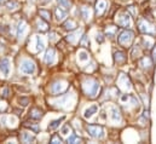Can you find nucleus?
<instances>
[{"mask_svg":"<svg viewBox=\"0 0 156 144\" xmlns=\"http://www.w3.org/2000/svg\"><path fill=\"white\" fill-rule=\"evenodd\" d=\"M84 91H85L86 96L90 98L97 97L98 91H99V82L93 80V79H88L87 82L84 84Z\"/></svg>","mask_w":156,"mask_h":144,"instance_id":"obj_1","label":"nucleus"},{"mask_svg":"<svg viewBox=\"0 0 156 144\" xmlns=\"http://www.w3.org/2000/svg\"><path fill=\"white\" fill-rule=\"evenodd\" d=\"M35 63L30 60H22L21 64H20V72L23 73V74H27V75H32L35 73Z\"/></svg>","mask_w":156,"mask_h":144,"instance_id":"obj_2","label":"nucleus"},{"mask_svg":"<svg viewBox=\"0 0 156 144\" xmlns=\"http://www.w3.org/2000/svg\"><path fill=\"white\" fill-rule=\"evenodd\" d=\"M68 87H69L68 82H66V81H63V80H58V81H56V82L52 84V86H51V92L54 93V94H62V93H64V92L68 90Z\"/></svg>","mask_w":156,"mask_h":144,"instance_id":"obj_3","label":"nucleus"},{"mask_svg":"<svg viewBox=\"0 0 156 144\" xmlns=\"http://www.w3.org/2000/svg\"><path fill=\"white\" fill-rule=\"evenodd\" d=\"M87 132L90 133L91 137L93 138H103L104 137V128L102 126H98V125H87Z\"/></svg>","mask_w":156,"mask_h":144,"instance_id":"obj_4","label":"nucleus"},{"mask_svg":"<svg viewBox=\"0 0 156 144\" xmlns=\"http://www.w3.org/2000/svg\"><path fill=\"white\" fill-rule=\"evenodd\" d=\"M133 32L131 30H124L122 33H120L119 38H118V41L120 45H124V46H127V45H131L132 40H133Z\"/></svg>","mask_w":156,"mask_h":144,"instance_id":"obj_5","label":"nucleus"},{"mask_svg":"<svg viewBox=\"0 0 156 144\" xmlns=\"http://www.w3.org/2000/svg\"><path fill=\"white\" fill-rule=\"evenodd\" d=\"M11 72V62L8 58H3L0 61V74L4 78H8Z\"/></svg>","mask_w":156,"mask_h":144,"instance_id":"obj_6","label":"nucleus"},{"mask_svg":"<svg viewBox=\"0 0 156 144\" xmlns=\"http://www.w3.org/2000/svg\"><path fill=\"white\" fill-rule=\"evenodd\" d=\"M44 61L46 64L51 66L54 64L55 61H56V52H55V49H52V47H50V49H47L46 54H45V57H44Z\"/></svg>","mask_w":156,"mask_h":144,"instance_id":"obj_7","label":"nucleus"},{"mask_svg":"<svg viewBox=\"0 0 156 144\" xmlns=\"http://www.w3.org/2000/svg\"><path fill=\"white\" fill-rule=\"evenodd\" d=\"M118 24L124 27V28H130L131 27V20H130V16L128 14H122L119 16V18L116 20Z\"/></svg>","mask_w":156,"mask_h":144,"instance_id":"obj_8","label":"nucleus"},{"mask_svg":"<svg viewBox=\"0 0 156 144\" xmlns=\"http://www.w3.org/2000/svg\"><path fill=\"white\" fill-rule=\"evenodd\" d=\"M118 84H119V87L122 88V90H130L131 88V82L127 78V75L125 74H121L119 80H118Z\"/></svg>","mask_w":156,"mask_h":144,"instance_id":"obj_9","label":"nucleus"},{"mask_svg":"<svg viewBox=\"0 0 156 144\" xmlns=\"http://www.w3.org/2000/svg\"><path fill=\"white\" fill-rule=\"evenodd\" d=\"M107 9V2L106 0H97L96 3V15L97 16H102Z\"/></svg>","mask_w":156,"mask_h":144,"instance_id":"obj_10","label":"nucleus"},{"mask_svg":"<svg viewBox=\"0 0 156 144\" xmlns=\"http://www.w3.org/2000/svg\"><path fill=\"white\" fill-rule=\"evenodd\" d=\"M97 112H98V106H97V104H93V106L88 107L87 109H85V112H84V118L88 120V119H91Z\"/></svg>","mask_w":156,"mask_h":144,"instance_id":"obj_11","label":"nucleus"},{"mask_svg":"<svg viewBox=\"0 0 156 144\" xmlns=\"http://www.w3.org/2000/svg\"><path fill=\"white\" fill-rule=\"evenodd\" d=\"M138 26H139V30L142 32V33H144V34H152V30L150 29V24L149 23H146L145 21H139L138 22Z\"/></svg>","mask_w":156,"mask_h":144,"instance_id":"obj_12","label":"nucleus"},{"mask_svg":"<svg viewBox=\"0 0 156 144\" xmlns=\"http://www.w3.org/2000/svg\"><path fill=\"white\" fill-rule=\"evenodd\" d=\"M110 119H112V121L113 122H120L121 121V115H120V112L118 110V108H115V107H113L112 108V110H110Z\"/></svg>","mask_w":156,"mask_h":144,"instance_id":"obj_13","label":"nucleus"},{"mask_svg":"<svg viewBox=\"0 0 156 144\" xmlns=\"http://www.w3.org/2000/svg\"><path fill=\"white\" fill-rule=\"evenodd\" d=\"M26 30H27V24H26V22H24V21H20L18 24H17V36H18V38H22V36L24 35Z\"/></svg>","mask_w":156,"mask_h":144,"instance_id":"obj_14","label":"nucleus"},{"mask_svg":"<svg viewBox=\"0 0 156 144\" xmlns=\"http://www.w3.org/2000/svg\"><path fill=\"white\" fill-rule=\"evenodd\" d=\"M29 116H30V119H33V120H39V119L42 118V112H41L39 108H33V109H30V112H29Z\"/></svg>","mask_w":156,"mask_h":144,"instance_id":"obj_15","label":"nucleus"},{"mask_svg":"<svg viewBox=\"0 0 156 144\" xmlns=\"http://www.w3.org/2000/svg\"><path fill=\"white\" fill-rule=\"evenodd\" d=\"M66 118L63 116V118H61V119H56V120H52L50 124H48V131H54V130H56V128H58L60 127V125H61V122L64 120Z\"/></svg>","mask_w":156,"mask_h":144,"instance_id":"obj_16","label":"nucleus"},{"mask_svg":"<svg viewBox=\"0 0 156 144\" xmlns=\"http://www.w3.org/2000/svg\"><path fill=\"white\" fill-rule=\"evenodd\" d=\"M55 16L57 18V21H63L66 17H67V11L64 9H61V8H56L55 10Z\"/></svg>","mask_w":156,"mask_h":144,"instance_id":"obj_17","label":"nucleus"},{"mask_svg":"<svg viewBox=\"0 0 156 144\" xmlns=\"http://www.w3.org/2000/svg\"><path fill=\"white\" fill-rule=\"evenodd\" d=\"M21 140L23 143H32V142H35V137L30 134L29 132H23L21 134Z\"/></svg>","mask_w":156,"mask_h":144,"instance_id":"obj_18","label":"nucleus"},{"mask_svg":"<svg viewBox=\"0 0 156 144\" xmlns=\"http://www.w3.org/2000/svg\"><path fill=\"white\" fill-rule=\"evenodd\" d=\"M63 28L67 29V30H75L78 28V24H76V22L74 20H68V21L64 22Z\"/></svg>","mask_w":156,"mask_h":144,"instance_id":"obj_19","label":"nucleus"},{"mask_svg":"<svg viewBox=\"0 0 156 144\" xmlns=\"http://www.w3.org/2000/svg\"><path fill=\"white\" fill-rule=\"evenodd\" d=\"M35 41H36V51L38 52H40V51H42L44 49H45V41H44V39L41 38V36H36L35 38Z\"/></svg>","mask_w":156,"mask_h":144,"instance_id":"obj_20","label":"nucleus"},{"mask_svg":"<svg viewBox=\"0 0 156 144\" xmlns=\"http://www.w3.org/2000/svg\"><path fill=\"white\" fill-rule=\"evenodd\" d=\"M80 14H81V17L84 20H86V21H88L90 17H91V11H90V9L87 6H82L80 9Z\"/></svg>","mask_w":156,"mask_h":144,"instance_id":"obj_21","label":"nucleus"},{"mask_svg":"<svg viewBox=\"0 0 156 144\" xmlns=\"http://www.w3.org/2000/svg\"><path fill=\"white\" fill-rule=\"evenodd\" d=\"M39 15H40V17H41L44 21H46V22L51 20V12H50L48 10L40 9V10H39Z\"/></svg>","mask_w":156,"mask_h":144,"instance_id":"obj_22","label":"nucleus"},{"mask_svg":"<svg viewBox=\"0 0 156 144\" xmlns=\"http://www.w3.org/2000/svg\"><path fill=\"white\" fill-rule=\"evenodd\" d=\"M126 60H127V57H126V55H125L124 52L118 51V52L115 54V61L118 62V64H121V63L126 62Z\"/></svg>","mask_w":156,"mask_h":144,"instance_id":"obj_23","label":"nucleus"},{"mask_svg":"<svg viewBox=\"0 0 156 144\" xmlns=\"http://www.w3.org/2000/svg\"><path fill=\"white\" fill-rule=\"evenodd\" d=\"M57 2H58L60 6H61L62 9H64L66 11L72 8V2H70V0H57Z\"/></svg>","mask_w":156,"mask_h":144,"instance_id":"obj_24","label":"nucleus"},{"mask_svg":"<svg viewBox=\"0 0 156 144\" xmlns=\"http://www.w3.org/2000/svg\"><path fill=\"white\" fill-rule=\"evenodd\" d=\"M82 32L80 30V32H76V33H73V34H70V35H68V38H67V40L69 41V42H75L76 40H79V35L81 34Z\"/></svg>","mask_w":156,"mask_h":144,"instance_id":"obj_25","label":"nucleus"},{"mask_svg":"<svg viewBox=\"0 0 156 144\" xmlns=\"http://www.w3.org/2000/svg\"><path fill=\"white\" fill-rule=\"evenodd\" d=\"M78 57H79V61L80 62H85V61H88L90 57H88V54L86 51H79L78 52Z\"/></svg>","mask_w":156,"mask_h":144,"instance_id":"obj_26","label":"nucleus"},{"mask_svg":"<svg viewBox=\"0 0 156 144\" xmlns=\"http://www.w3.org/2000/svg\"><path fill=\"white\" fill-rule=\"evenodd\" d=\"M6 8H8V10L14 11L18 8V4L15 2V0H9V2H6Z\"/></svg>","mask_w":156,"mask_h":144,"instance_id":"obj_27","label":"nucleus"},{"mask_svg":"<svg viewBox=\"0 0 156 144\" xmlns=\"http://www.w3.org/2000/svg\"><path fill=\"white\" fill-rule=\"evenodd\" d=\"M79 44H80V46L87 47V46L90 45V40H88V36H87V35H82V36H81V40H79Z\"/></svg>","mask_w":156,"mask_h":144,"instance_id":"obj_28","label":"nucleus"},{"mask_svg":"<svg viewBox=\"0 0 156 144\" xmlns=\"http://www.w3.org/2000/svg\"><path fill=\"white\" fill-rule=\"evenodd\" d=\"M38 29L39 30H42V32H45V30H47V23H46V21H44L42 18L38 22Z\"/></svg>","mask_w":156,"mask_h":144,"instance_id":"obj_29","label":"nucleus"},{"mask_svg":"<svg viewBox=\"0 0 156 144\" xmlns=\"http://www.w3.org/2000/svg\"><path fill=\"white\" fill-rule=\"evenodd\" d=\"M67 142H68V143H81L82 140H81V138H79V136H76V134H72V136L68 138Z\"/></svg>","mask_w":156,"mask_h":144,"instance_id":"obj_30","label":"nucleus"},{"mask_svg":"<svg viewBox=\"0 0 156 144\" xmlns=\"http://www.w3.org/2000/svg\"><path fill=\"white\" fill-rule=\"evenodd\" d=\"M24 126L28 127V128H30V130L34 131V132H38V131H39V126H38V125H29V122H24Z\"/></svg>","mask_w":156,"mask_h":144,"instance_id":"obj_31","label":"nucleus"},{"mask_svg":"<svg viewBox=\"0 0 156 144\" xmlns=\"http://www.w3.org/2000/svg\"><path fill=\"white\" fill-rule=\"evenodd\" d=\"M143 45H144L145 49H150V47H151V41L148 39V36L143 38Z\"/></svg>","mask_w":156,"mask_h":144,"instance_id":"obj_32","label":"nucleus"},{"mask_svg":"<svg viewBox=\"0 0 156 144\" xmlns=\"http://www.w3.org/2000/svg\"><path fill=\"white\" fill-rule=\"evenodd\" d=\"M140 64H142L144 68H145V67L148 68V67L150 66V60H149V58H146V57H144V58L140 61Z\"/></svg>","mask_w":156,"mask_h":144,"instance_id":"obj_33","label":"nucleus"},{"mask_svg":"<svg viewBox=\"0 0 156 144\" xmlns=\"http://www.w3.org/2000/svg\"><path fill=\"white\" fill-rule=\"evenodd\" d=\"M70 133V126L69 125H66L63 128H62V134L63 136H67V134H69Z\"/></svg>","mask_w":156,"mask_h":144,"instance_id":"obj_34","label":"nucleus"},{"mask_svg":"<svg viewBox=\"0 0 156 144\" xmlns=\"http://www.w3.org/2000/svg\"><path fill=\"white\" fill-rule=\"evenodd\" d=\"M51 143H62V139L60 138L58 134H55L54 137L51 138Z\"/></svg>","mask_w":156,"mask_h":144,"instance_id":"obj_35","label":"nucleus"},{"mask_svg":"<svg viewBox=\"0 0 156 144\" xmlns=\"http://www.w3.org/2000/svg\"><path fill=\"white\" fill-rule=\"evenodd\" d=\"M2 96H3L4 98H8V97H9V88H8V87H5V88L2 90Z\"/></svg>","mask_w":156,"mask_h":144,"instance_id":"obj_36","label":"nucleus"},{"mask_svg":"<svg viewBox=\"0 0 156 144\" xmlns=\"http://www.w3.org/2000/svg\"><path fill=\"white\" fill-rule=\"evenodd\" d=\"M20 103H21L22 106H28V104H29V98L22 97V98H20Z\"/></svg>","mask_w":156,"mask_h":144,"instance_id":"obj_37","label":"nucleus"},{"mask_svg":"<svg viewBox=\"0 0 156 144\" xmlns=\"http://www.w3.org/2000/svg\"><path fill=\"white\" fill-rule=\"evenodd\" d=\"M128 98H130L128 94H124L122 97H121V102H126V101H128Z\"/></svg>","mask_w":156,"mask_h":144,"instance_id":"obj_38","label":"nucleus"},{"mask_svg":"<svg viewBox=\"0 0 156 144\" xmlns=\"http://www.w3.org/2000/svg\"><path fill=\"white\" fill-rule=\"evenodd\" d=\"M96 40H97V41H99V42H102V41H103V38H102V35H97Z\"/></svg>","mask_w":156,"mask_h":144,"instance_id":"obj_39","label":"nucleus"},{"mask_svg":"<svg viewBox=\"0 0 156 144\" xmlns=\"http://www.w3.org/2000/svg\"><path fill=\"white\" fill-rule=\"evenodd\" d=\"M152 57H154V60H156V47L154 49V52H152Z\"/></svg>","mask_w":156,"mask_h":144,"instance_id":"obj_40","label":"nucleus"},{"mask_svg":"<svg viewBox=\"0 0 156 144\" xmlns=\"http://www.w3.org/2000/svg\"><path fill=\"white\" fill-rule=\"evenodd\" d=\"M2 2H3V0H0V3H2Z\"/></svg>","mask_w":156,"mask_h":144,"instance_id":"obj_41","label":"nucleus"}]
</instances>
